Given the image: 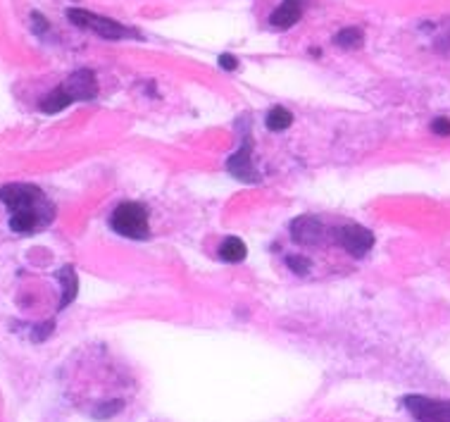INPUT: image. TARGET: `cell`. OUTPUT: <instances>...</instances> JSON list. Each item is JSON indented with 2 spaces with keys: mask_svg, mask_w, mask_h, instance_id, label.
<instances>
[{
  "mask_svg": "<svg viewBox=\"0 0 450 422\" xmlns=\"http://www.w3.org/2000/svg\"><path fill=\"white\" fill-rule=\"evenodd\" d=\"M70 103L72 100L67 98V93L63 91V88H58V91H53L50 96H45L43 100H41V110L48 112V115H55L60 110H65Z\"/></svg>",
  "mask_w": 450,
  "mask_h": 422,
  "instance_id": "13",
  "label": "cell"
},
{
  "mask_svg": "<svg viewBox=\"0 0 450 422\" xmlns=\"http://www.w3.org/2000/svg\"><path fill=\"white\" fill-rule=\"evenodd\" d=\"M31 19H33V22H36V24H33V29H36L38 33H43V31H48V22H45V19H43V17H41V15H38V12H33V15H31Z\"/></svg>",
  "mask_w": 450,
  "mask_h": 422,
  "instance_id": "18",
  "label": "cell"
},
{
  "mask_svg": "<svg viewBox=\"0 0 450 422\" xmlns=\"http://www.w3.org/2000/svg\"><path fill=\"white\" fill-rule=\"evenodd\" d=\"M432 132H434V134H439V136H450V120H446V117L434 120Z\"/></svg>",
  "mask_w": 450,
  "mask_h": 422,
  "instance_id": "16",
  "label": "cell"
},
{
  "mask_svg": "<svg viewBox=\"0 0 450 422\" xmlns=\"http://www.w3.org/2000/svg\"><path fill=\"white\" fill-rule=\"evenodd\" d=\"M60 88L67 93V98H70L72 103L74 100H93L98 96V81H95V74L91 70L74 72Z\"/></svg>",
  "mask_w": 450,
  "mask_h": 422,
  "instance_id": "4",
  "label": "cell"
},
{
  "mask_svg": "<svg viewBox=\"0 0 450 422\" xmlns=\"http://www.w3.org/2000/svg\"><path fill=\"white\" fill-rule=\"evenodd\" d=\"M122 411V401H112V403H105L103 411H95L93 415L95 418H110V415L119 413Z\"/></svg>",
  "mask_w": 450,
  "mask_h": 422,
  "instance_id": "15",
  "label": "cell"
},
{
  "mask_svg": "<svg viewBox=\"0 0 450 422\" xmlns=\"http://www.w3.org/2000/svg\"><path fill=\"white\" fill-rule=\"evenodd\" d=\"M303 15V3L300 0H284L279 8L269 15V24L274 29H291Z\"/></svg>",
  "mask_w": 450,
  "mask_h": 422,
  "instance_id": "8",
  "label": "cell"
},
{
  "mask_svg": "<svg viewBox=\"0 0 450 422\" xmlns=\"http://www.w3.org/2000/svg\"><path fill=\"white\" fill-rule=\"evenodd\" d=\"M0 201L8 206L12 213H24V210H48L53 208L45 201L43 191L31 184H8L0 189Z\"/></svg>",
  "mask_w": 450,
  "mask_h": 422,
  "instance_id": "2",
  "label": "cell"
},
{
  "mask_svg": "<svg viewBox=\"0 0 450 422\" xmlns=\"http://www.w3.org/2000/svg\"><path fill=\"white\" fill-rule=\"evenodd\" d=\"M67 17H70V22H72V24L81 26V29H91V31L98 33V36H103V38H107V41H117V38L136 36V31L127 29V26H122L119 22H114V19L93 15V12H88V10L74 8V10L67 12Z\"/></svg>",
  "mask_w": 450,
  "mask_h": 422,
  "instance_id": "3",
  "label": "cell"
},
{
  "mask_svg": "<svg viewBox=\"0 0 450 422\" xmlns=\"http://www.w3.org/2000/svg\"><path fill=\"white\" fill-rule=\"evenodd\" d=\"M322 222L317 220V217L312 215H303V217H296V220L291 222V234L293 239L298 243H303V246H315L322 239Z\"/></svg>",
  "mask_w": 450,
  "mask_h": 422,
  "instance_id": "7",
  "label": "cell"
},
{
  "mask_svg": "<svg viewBox=\"0 0 450 422\" xmlns=\"http://www.w3.org/2000/svg\"><path fill=\"white\" fill-rule=\"evenodd\" d=\"M220 67H222V70H236L238 60L234 56H220Z\"/></svg>",
  "mask_w": 450,
  "mask_h": 422,
  "instance_id": "17",
  "label": "cell"
},
{
  "mask_svg": "<svg viewBox=\"0 0 450 422\" xmlns=\"http://www.w3.org/2000/svg\"><path fill=\"white\" fill-rule=\"evenodd\" d=\"M286 265H289V270L296 272V275H305V272H310L312 268L310 258L305 255H286Z\"/></svg>",
  "mask_w": 450,
  "mask_h": 422,
  "instance_id": "14",
  "label": "cell"
},
{
  "mask_svg": "<svg viewBox=\"0 0 450 422\" xmlns=\"http://www.w3.org/2000/svg\"><path fill=\"white\" fill-rule=\"evenodd\" d=\"M245 255H248V248H245V243L238 236H229L220 246V258L224 263H241L245 260Z\"/></svg>",
  "mask_w": 450,
  "mask_h": 422,
  "instance_id": "10",
  "label": "cell"
},
{
  "mask_svg": "<svg viewBox=\"0 0 450 422\" xmlns=\"http://www.w3.org/2000/svg\"><path fill=\"white\" fill-rule=\"evenodd\" d=\"M363 41H365V33H363V29H358V26L341 29L336 36H333V43L341 46V48H360Z\"/></svg>",
  "mask_w": 450,
  "mask_h": 422,
  "instance_id": "12",
  "label": "cell"
},
{
  "mask_svg": "<svg viewBox=\"0 0 450 422\" xmlns=\"http://www.w3.org/2000/svg\"><path fill=\"white\" fill-rule=\"evenodd\" d=\"M250 153H253V141H245V144L238 148V151L231 155V158L227 160V169L231 174L236 176V179L241 181H260V176H257V169L253 167V158H250Z\"/></svg>",
  "mask_w": 450,
  "mask_h": 422,
  "instance_id": "6",
  "label": "cell"
},
{
  "mask_svg": "<svg viewBox=\"0 0 450 422\" xmlns=\"http://www.w3.org/2000/svg\"><path fill=\"white\" fill-rule=\"evenodd\" d=\"M58 279L60 284H63V301H60V308H65V305H70L74 298H77V291H79V277L74 268H63L58 272Z\"/></svg>",
  "mask_w": 450,
  "mask_h": 422,
  "instance_id": "9",
  "label": "cell"
},
{
  "mask_svg": "<svg viewBox=\"0 0 450 422\" xmlns=\"http://www.w3.org/2000/svg\"><path fill=\"white\" fill-rule=\"evenodd\" d=\"M267 129L269 132H284V129H289L293 125V115L286 110L282 105H274L272 110L267 112Z\"/></svg>",
  "mask_w": 450,
  "mask_h": 422,
  "instance_id": "11",
  "label": "cell"
},
{
  "mask_svg": "<svg viewBox=\"0 0 450 422\" xmlns=\"http://www.w3.org/2000/svg\"><path fill=\"white\" fill-rule=\"evenodd\" d=\"M110 227L127 239H148L150 236L148 213L141 203H122L114 208V213L110 215Z\"/></svg>",
  "mask_w": 450,
  "mask_h": 422,
  "instance_id": "1",
  "label": "cell"
},
{
  "mask_svg": "<svg viewBox=\"0 0 450 422\" xmlns=\"http://www.w3.org/2000/svg\"><path fill=\"white\" fill-rule=\"evenodd\" d=\"M336 239L350 255H365L367 250H372L374 246V234L370 229L360 227V224H345V227L338 231Z\"/></svg>",
  "mask_w": 450,
  "mask_h": 422,
  "instance_id": "5",
  "label": "cell"
}]
</instances>
